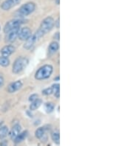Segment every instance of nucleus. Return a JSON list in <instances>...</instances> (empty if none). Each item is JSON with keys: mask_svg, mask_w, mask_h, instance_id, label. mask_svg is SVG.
Returning <instances> with one entry per match:
<instances>
[{"mask_svg": "<svg viewBox=\"0 0 133 146\" xmlns=\"http://www.w3.org/2000/svg\"><path fill=\"white\" fill-rule=\"evenodd\" d=\"M54 22H55L54 19L50 16L47 17L41 21L39 30L35 32V33L37 34V36H39V38H41L45 34H47L51 31L53 27H54Z\"/></svg>", "mask_w": 133, "mask_h": 146, "instance_id": "1", "label": "nucleus"}, {"mask_svg": "<svg viewBox=\"0 0 133 146\" xmlns=\"http://www.w3.org/2000/svg\"><path fill=\"white\" fill-rule=\"evenodd\" d=\"M53 67L50 64H45L41 66L35 72V78L38 80H42L49 78L53 74Z\"/></svg>", "mask_w": 133, "mask_h": 146, "instance_id": "2", "label": "nucleus"}, {"mask_svg": "<svg viewBox=\"0 0 133 146\" xmlns=\"http://www.w3.org/2000/svg\"><path fill=\"white\" fill-rule=\"evenodd\" d=\"M29 64V60L25 57H19L13 64V72L19 74L23 71Z\"/></svg>", "mask_w": 133, "mask_h": 146, "instance_id": "3", "label": "nucleus"}, {"mask_svg": "<svg viewBox=\"0 0 133 146\" xmlns=\"http://www.w3.org/2000/svg\"><path fill=\"white\" fill-rule=\"evenodd\" d=\"M35 9V5L33 2H27L25 5H21L18 11L19 15L21 16H27L31 14Z\"/></svg>", "mask_w": 133, "mask_h": 146, "instance_id": "4", "label": "nucleus"}, {"mask_svg": "<svg viewBox=\"0 0 133 146\" xmlns=\"http://www.w3.org/2000/svg\"><path fill=\"white\" fill-rule=\"evenodd\" d=\"M23 23L24 20L21 19H15L7 21L5 25V27H4V32H5V33H7L9 31H12L15 28H17V27H19Z\"/></svg>", "mask_w": 133, "mask_h": 146, "instance_id": "5", "label": "nucleus"}, {"mask_svg": "<svg viewBox=\"0 0 133 146\" xmlns=\"http://www.w3.org/2000/svg\"><path fill=\"white\" fill-rule=\"evenodd\" d=\"M20 27L15 28L12 31H9L7 33H6V37H5V41L8 43H12L13 41H16V38L19 36V33Z\"/></svg>", "mask_w": 133, "mask_h": 146, "instance_id": "6", "label": "nucleus"}, {"mask_svg": "<svg viewBox=\"0 0 133 146\" xmlns=\"http://www.w3.org/2000/svg\"><path fill=\"white\" fill-rule=\"evenodd\" d=\"M21 0H5L1 5V8L4 11H9L20 3Z\"/></svg>", "mask_w": 133, "mask_h": 146, "instance_id": "7", "label": "nucleus"}, {"mask_svg": "<svg viewBox=\"0 0 133 146\" xmlns=\"http://www.w3.org/2000/svg\"><path fill=\"white\" fill-rule=\"evenodd\" d=\"M39 39V36L35 33L33 35H31L26 41H25V43L24 44V48L26 49V50H30V49H31V47L33 46V45L35 44V43Z\"/></svg>", "mask_w": 133, "mask_h": 146, "instance_id": "8", "label": "nucleus"}, {"mask_svg": "<svg viewBox=\"0 0 133 146\" xmlns=\"http://www.w3.org/2000/svg\"><path fill=\"white\" fill-rule=\"evenodd\" d=\"M31 30L29 27H25L21 28L19 30V38L21 41H26L30 36H31Z\"/></svg>", "mask_w": 133, "mask_h": 146, "instance_id": "9", "label": "nucleus"}, {"mask_svg": "<svg viewBox=\"0 0 133 146\" xmlns=\"http://www.w3.org/2000/svg\"><path fill=\"white\" fill-rule=\"evenodd\" d=\"M22 82L21 80H17L15 82H13L8 85L7 88V91L9 93H14L17 92L18 90H19L21 87H22Z\"/></svg>", "mask_w": 133, "mask_h": 146, "instance_id": "10", "label": "nucleus"}, {"mask_svg": "<svg viewBox=\"0 0 133 146\" xmlns=\"http://www.w3.org/2000/svg\"><path fill=\"white\" fill-rule=\"evenodd\" d=\"M15 51H16V49H15L14 46H12V45H6V46H4L3 48H2L0 52H1L2 56L8 58L10 55L14 53Z\"/></svg>", "mask_w": 133, "mask_h": 146, "instance_id": "11", "label": "nucleus"}, {"mask_svg": "<svg viewBox=\"0 0 133 146\" xmlns=\"http://www.w3.org/2000/svg\"><path fill=\"white\" fill-rule=\"evenodd\" d=\"M21 131V127L19 124H16L13 127L12 129L10 132H9V134H10V137H11V139L13 141L14 140V139L19 135L20 132Z\"/></svg>", "mask_w": 133, "mask_h": 146, "instance_id": "12", "label": "nucleus"}, {"mask_svg": "<svg viewBox=\"0 0 133 146\" xmlns=\"http://www.w3.org/2000/svg\"><path fill=\"white\" fill-rule=\"evenodd\" d=\"M59 44L56 41H53L50 44L49 46H48V52L50 55L55 53V52L59 50Z\"/></svg>", "mask_w": 133, "mask_h": 146, "instance_id": "13", "label": "nucleus"}, {"mask_svg": "<svg viewBox=\"0 0 133 146\" xmlns=\"http://www.w3.org/2000/svg\"><path fill=\"white\" fill-rule=\"evenodd\" d=\"M27 135H28V131H24L23 132H20L19 134V135L15 138L13 141H14V143H16V144L21 143L22 141H24L26 139Z\"/></svg>", "mask_w": 133, "mask_h": 146, "instance_id": "14", "label": "nucleus"}, {"mask_svg": "<svg viewBox=\"0 0 133 146\" xmlns=\"http://www.w3.org/2000/svg\"><path fill=\"white\" fill-rule=\"evenodd\" d=\"M41 104H42V100L38 98L36 100L31 102V104H30V111L36 110V109H39V107L41 106Z\"/></svg>", "mask_w": 133, "mask_h": 146, "instance_id": "15", "label": "nucleus"}, {"mask_svg": "<svg viewBox=\"0 0 133 146\" xmlns=\"http://www.w3.org/2000/svg\"><path fill=\"white\" fill-rule=\"evenodd\" d=\"M45 132H46V129H45L44 127L39 128L38 129H36V131H35V137L39 139H41L43 137L45 136Z\"/></svg>", "mask_w": 133, "mask_h": 146, "instance_id": "16", "label": "nucleus"}, {"mask_svg": "<svg viewBox=\"0 0 133 146\" xmlns=\"http://www.w3.org/2000/svg\"><path fill=\"white\" fill-rule=\"evenodd\" d=\"M9 134V128L4 125L0 128V139H5Z\"/></svg>", "mask_w": 133, "mask_h": 146, "instance_id": "17", "label": "nucleus"}, {"mask_svg": "<svg viewBox=\"0 0 133 146\" xmlns=\"http://www.w3.org/2000/svg\"><path fill=\"white\" fill-rule=\"evenodd\" d=\"M51 138L53 143L56 145L60 144V134L59 131H54L51 134Z\"/></svg>", "mask_w": 133, "mask_h": 146, "instance_id": "18", "label": "nucleus"}, {"mask_svg": "<svg viewBox=\"0 0 133 146\" xmlns=\"http://www.w3.org/2000/svg\"><path fill=\"white\" fill-rule=\"evenodd\" d=\"M9 64H10V60L8 58L5 57V56L0 57V66L6 67V66H9Z\"/></svg>", "mask_w": 133, "mask_h": 146, "instance_id": "19", "label": "nucleus"}, {"mask_svg": "<svg viewBox=\"0 0 133 146\" xmlns=\"http://www.w3.org/2000/svg\"><path fill=\"white\" fill-rule=\"evenodd\" d=\"M54 108H55V106L53 103H47L44 105V109L47 113H51L54 110Z\"/></svg>", "mask_w": 133, "mask_h": 146, "instance_id": "20", "label": "nucleus"}, {"mask_svg": "<svg viewBox=\"0 0 133 146\" xmlns=\"http://www.w3.org/2000/svg\"><path fill=\"white\" fill-rule=\"evenodd\" d=\"M53 92V88H52V86L50 88H47V89H44L42 91V94H44V95H50V94H51Z\"/></svg>", "mask_w": 133, "mask_h": 146, "instance_id": "21", "label": "nucleus"}, {"mask_svg": "<svg viewBox=\"0 0 133 146\" xmlns=\"http://www.w3.org/2000/svg\"><path fill=\"white\" fill-rule=\"evenodd\" d=\"M38 98H39V95H38V94H31V95L29 97V101H30V102L33 101V100H36Z\"/></svg>", "mask_w": 133, "mask_h": 146, "instance_id": "22", "label": "nucleus"}, {"mask_svg": "<svg viewBox=\"0 0 133 146\" xmlns=\"http://www.w3.org/2000/svg\"><path fill=\"white\" fill-rule=\"evenodd\" d=\"M54 94H55V98H59V97H60V89H56V90L54 92Z\"/></svg>", "mask_w": 133, "mask_h": 146, "instance_id": "23", "label": "nucleus"}, {"mask_svg": "<svg viewBox=\"0 0 133 146\" xmlns=\"http://www.w3.org/2000/svg\"><path fill=\"white\" fill-rule=\"evenodd\" d=\"M59 23H60V21H59V18H58V19L54 22V25H55V27H56V28H59V27H60Z\"/></svg>", "mask_w": 133, "mask_h": 146, "instance_id": "24", "label": "nucleus"}, {"mask_svg": "<svg viewBox=\"0 0 133 146\" xmlns=\"http://www.w3.org/2000/svg\"><path fill=\"white\" fill-rule=\"evenodd\" d=\"M4 84H5V80L2 76H0V88L3 86Z\"/></svg>", "mask_w": 133, "mask_h": 146, "instance_id": "25", "label": "nucleus"}, {"mask_svg": "<svg viewBox=\"0 0 133 146\" xmlns=\"http://www.w3.org/2000/svg\"><path fill=\"white\" fill-rule=\"evenodd\" d=\"M59 36H60V34H59V32H57V33H55V35L53 36V37H54V38H55V39L59 40V38H60V37H59Z\"/></svg>", "mask_w": 133, "mask_h": 146, "instance_id": "26", "label": "nucleus"}, {"mask_svg": "<svg viewBox=\"0 0 133 146\" xmlns=\"http://www.w3.org/2000/svg\"><path fill=\"white\" fill-rule=\"evenodd\" d=\"M54 80H59V76H58L57 78H54Z\"/></svg>", "mask_w": 133, "mask_h": 146, "instance_id": "27", "label": "nucleus"}, {"mask_svg": "<svg viewBox=\"0 0 133 146\" xmlns=\"http://www.w3.org/2000/svg\"><path fill=\"white\" fill-rule=\"evenodd\" d=\"M56 4L57 5H59V0H56Z\"/></svg>", "mask_w": 133, "mask_h": 146, "instance_id": "28", "label": "nucleus"}, {"mask_svg": "<svg viewBox=\"0 0 133 146\" xmlns=\"http://www.w3.org/2000/svg\"><path fill=\"white\" fill-rule=\"evenodd\" d=\"M0 31H1V27H0Z\"/></svg>", "mask_w": 133, "mask_h": 146, "instance_id": "29", "label": "nucleus"}, {"mask_svg": "<svg viewBox=\"0 0 133 146\" xmlns=\"http://www.w3.org/2000/svg\"></svg>", "mask_w": 133, "mask_h": 146, "instance_id": "30", "label": "nucleus"}]
</instances>
